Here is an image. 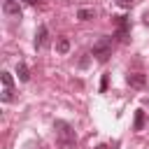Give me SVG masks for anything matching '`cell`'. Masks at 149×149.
<instances>
[{
    "mask_svg": "<svg viewBox=\"0 0 149 149\" xmlns=\"http://www.w3.org/2000/svg\"><path fill=\"white\" fill-rule=\"evenodd\" d=\"M119 2V7H123V9H128L130 5H133V0H116Z\"/></svg>",
    "mask_w": 149,
    "mask_h": 149,
    "instance_id": "5bb4252c",
    "label": "cell"
},
{
    "mask_svg": "<svg viewBox=\"0 0 149 149\" xmlns=\"http://www.w3.org/2000/svg\"><path fill=\"white\" fill-rule=\"evenodd\" d=\"M126 81H128L133 88H144V86H147V74H142V72H133V74L126 77Z\"/></svg>",
    "mask_w": 149,
    "mask_h": 149,
    "instance_id": "5b68a950",
    "label": "cell"
},
{
    "mask_svg": "<svg viewBox=\"0 0 149 149\" xmlns=\"http://www.w3.org/2000/svg\"><path fill=\"white\" fill-rule=\"evenodd\" d=\"M147 105H149V98H147Z\"/></svg>",
    "mask_w": 149,
    "mask_h": 149,
    "instance_id": "ac0fdd59",
    "label": "cell"
},
{
    "mask_svg": "<svg viewBox=\"0 0 149 149\" xmlns=\"http://www.w3.org/2000/svg\"><path fill=\"white\" fill-rule=\"evenodd\" d=\"M93 56L98 58V61H107L109 56H112V37H100L95 44H93Z\"/></svg>",
    "mask_w": 149,
    "mask_h": 149,
    "instance_id": "6da1fadb",
    "label": "cell"
},
{
    "mask_svg": "<svg viewBox=\"0 0 149 149\" xmlns=\"http://www.w3.org/2000/svg\"><path fill=\"white\" fill-rule=\"evenodd\" d=\"M16 74H19V79H21V81H28V79H30L28 65H26V63H19V65H16Z\"/></svg>",
    "mask_w": 149,
    "mask_h": 149,
    "instance_id": "9c48e42d",
    "label": "cell"
},
{
    "mask_svg": "<svg viewBox=\"0 0 149 149\" xmlns=\"http://www.w3.org/2000/svg\"><path fill=\"white\" fill-rule=\"evenodd\" d=\"M47 42H49V30H47V26H40L35 33V49H44Z\"/></svg>",
    "mask_w": 149,
    "mask_h": 149,
    "instance_id": "277c9868",
    "label": "cell"
},
{
    "mask_svg": "<svg viewBox=\"0 0 149 149\" xmlns=\"http://www.w3.org/2000/svg\"><path fill=\"white\" fill-rule=\"evenodd\" d=\"M54 128H56V140H74V130L68 121H56Z\"/></svg>",
    "mask_w": 149,
    "mask_h": 149,
    "instance_id": "7a4b0ae2",
    "label": "cell"
},
{
    "mask_svg": "<svg viewBox=\"0 0 149 149\" xmlns=\"http://www.w3.org/2000/svg\"><path fill=\"white\" fill-rule=\"evenodd\" d=\"M58 149H77V140H56Z\"/></svg>",
    "mask_w": 149,
    "mask_h": 149,
    "instance_id": "8fae6325",
    "label": "cell"
},
{
    "mask_svg": "<svg viewBox=\"0 0 149 149\" xmlns=\"http://www.w3.org/2000/svg\"><path fill=\"white\" fill-rule=\"evenodd\" d=\"M144 123H147V114H144L142 109H137V112H135V123H133V128H135V130H142Z\"/></svg>",
    "mask_w": 149,
    "mask_h": 149,
    "instance_id": "52a82bcc",
    "label": "cell"
},
{
    "mask_svg": "<svg viewBox=\"0 0 149 149\" xmlns=\"http://www.w3.org/2000/svg\"><path fill=\"white\" fill-rule=\"evenodd\" d=\"M56 51H58V54H68V51H70V40H68V37H61V40L56 42Z\"/></svg>",
    "mask_w": 149,
    "mask_h": 149,
    "instance_id": "30bf717a",
    "label": "cell"
},
{
    "mask_svg": "<svg viewBox=\"0 0 149 149\" xmlns=\"http://www.w3.org/2000/svg\"><path fill=\"white\" fill-rule=\"evenodd\" d=\"M142 19H144V23L149 26V12H144V16H142Z\"/></svg>",
    "mask_w": 149,
    "mask_h": 149,
    "instance_id": "2e32d148",
    "label": "cell"
},
{
    "mask_svg": "<svg viewBox=\"0 0 149 149\" xmlns=\"http://www.w3.org/2000/svg\"><path fill=\"white\" fill-rule=\"evenodd\" d=\"M9 100H14V91L12 88H5L2 91V102H9Z\"/></svg>",
    "mask_w": 149,
    "mask_h": 149,
    "instance_id": "4fadbf2b",
    "label": "cell"
},
{
    "mask_svg": "<svg viewBox=\"0 0 149 149\" xmlns=\"http://www.w3.org/2000/svg\"><path fill=\"white\" fill-rule=\"evenodd\" d=\"M95 149H107V147H105V144H100V147H95Z\"/></svg>",
    "mask_w": 149,
    "mask_h": 149,
    "instance_id": "e0dca14e",
    "label": "cell"
},
{
    "mask_svg": "<svg viewBox=\"0 0 149 149\" xmlns=\"http://www.w3.org/2000/svg\"><path fill=\"white\" fill-rule=\"evenodd\" d=\"M2 12H5L7 16H16V19H21V7H19V2H16V0H5Z\"/></svg>",
    "mask_w": 149,
    "mask_h": 149,
    "instance_id": "8992f818",
    "label": "cell"
},
{
    "mask_svg": "<svg viewBox=\"0 0 149 149\" xmlns=\"http://www.w3.org/2000/svg\"><path fill=\"white\" fill-rule=\"evenodd\" d=\"M0 79H2V86H5V88H12L14 79H12V74H9V72H2V74H0Z\"/></svg>",
    "mask_w": 149,
    "mask_h": 149,
    "instance_id": "7c38bea8",
    "label": "cell"
},
{
    "mask_svg": "<svg viewBox=\"0 0 149 149\" xmlns=\"http://www.w3.org/2000/svg\"><path fill=\"white\" fill-rule=\"evenodd\" d=\"M100 88H102V91H105V88H107V74H105V77H102V81H100Z\"/></svg>",
    "mask_w": 149,
    "mask_h": 149,
    "instance_id": "9a60e30c",
    "label": "cell"
},
{
    "mask_svg": "<svg viewBox=\"0 0 149 149\" xmlns=\"http://www.w3.org/2000/svg\"><path fill=\"white\" fill-rule=\"evenodd\" d=\"M114 21H116V37H119L121 42H126V40H128V30H130V21H128L126 16H116Z\"/></svg>",
    "mask_w": 149,
    "mask_h": 149,
    "instance_id": "3957f363",
    "label": "cell"
},
{
    "mask_svg": "<svg viewBox=\"0 0 149 149\" xmlns=\"http://www.w3.org/2000/svg\"><path fill=\"white\" fill-rule=\"evenodd\" d=\"M95 16V12L91 9V7H81V9H77V19L79 21H88V19H93Z\"/></svg>",
    "mask_w": 149,
    "mask_h": 149,
    "instance_id": "ba28073f",
    "label": "cell"
}]
</instances>
